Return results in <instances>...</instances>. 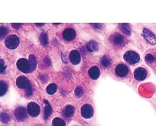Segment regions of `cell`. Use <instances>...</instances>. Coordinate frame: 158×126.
Here are the masks:
<instances>
[{"label": "cell", "instance_id": "cell-1", "mask_svg": "<svg viewBox=\"0 0 158 126\" xmlns=\"http://www.w3.org/2000/svg\"><path fill=\"white\" fill-rule=\"evenodd\" d=\"M16 85L20 89H25L26 90V94L27 96H31L32 93L31 84L29 80L24 76H19L16 80Z\"/></svg>", "mask_w": 158, "mask_h": 126}, {"label": "cell", "instance_id": "cell-2", "mask_svg": "<svg viewBox=\"0 0 158 126\" xmlns=\"http://www.w3.org/2000/svg\"><path fill=\"white\" fill-rule=\"evenodd\" d=\"M124 59L129 64L134 65L139 62L140 58L137 53L132 50H129L124 54Z\"/></svg>", "mask_w": 158, "mask_h": 126}, {"label": "cell", "instance_id": "cell-3", "mask_svg": "<svg viewBox=\"0 0 158 126\" xmlns=\"http://www.w3.org/2000/svg\"><path fill=\"white\" fill-rule=\"evenodd\" d=\"M19 39L16 35H10L7 37L5 41V44L7 48L10 50H15L19 46Z\"/></svg>", "mask_w": 158, "mask_h": 126}, {"label": "cell", "instance_id": "cell-4", "mask_svg": "<svg viewBox=\"0 0 158 126\" xmlns=\"http://www.w3.org/2000/svg\"><path fill=\"white\" fill-rule=\"evenodd\" d=\"M17 67L19 71L24 73L31 72V67L29 61L25 59H19L17 62Z\"/></svg>", "mask_w": 158, "mask_h": 126}, {"label": "cell", "instance_id": "cell-5", "mask_svg": "<svg viewBox=\"0 0 158 126\" xmlns=\"http://www.w3.org/2000/svg\"><path fill=\"white\" fill-rule=\"evenodd\" d=\"M110 43L116 46H123L125 44V37L119 33H114L109 38Z\"/></svg>", "mask_w": 158, "mask_h": 126}, {"label": "cell", "instance_id": "cell-6", "mask_svg": "<svg viewBox=\"0 0 158 126\" xmlns=\"http://www.w3.org/2000/svg\"><path fill=\"white\" fill-rule=\"evenodd\" d=\"M28 112L32 117H36L40 114V106L34 102H31L27 105Z\"/></svg>", "mask_w": 158, "mask_h": 126}, {"label": "cell", "instance_id": "cell-7", "mask_svg": "<svg viewBox=\"0 0 158 126\" xmlns=\"http://www.w3.org/2000/svg\"><path fill=\"white\" fill-rule=\"evenodd\" d=\"M81 112L83 117L86 119L90 118L93 116L94 111L93 107L89 104H84L81 107Z\"/></svg>", "mask_w": 158, "mask_h": 126}, {"label": "cell", "instance_id": "cell-8", "mask_svg": "<svg viewBox=\"0 0 158 126\" xmlns=\"http://www.w3.org/2000/svg\"><path fill=\"white\" fill-rule=\"evenodd\" d=\"M115 73L117 76L124 77L126 76L129 72V69L127 66L124 64H119L115 68Z\"/></svg>", "mask_w": 158, "mask_h": 126}, {"label": "cell", "instance_id": "cell-9", "mask_svg": "<svg viewBox=\"0 0 158 126\" xmlns=\"http://www.w3.org/2000/svg\"><path fill=\"white\" fill-rule=\"evenodd\" d=\"M143 36L148 43L152 45L156 44V36L155 34L150 31L149 29L144 28L143 30Z\"/></svg>", "mask_w": 158, "mask_h": 126}, {"label": "cell", "instance_id": "cell-10", "mask_svg": "<svg viewBox=\"0 0 158 126\" xmlns=\"http://www.w3.org/2000/svg\"><path fill=\"white\" fill-rule=\"evenodd\" d=\"M14 115L18 120L24 121L27 118L26 108L24 107H18L15 111Z\"/></svg>", "mask_w": 158, "mask_h": 126}, {"label": "cell", "instance_id": "cell-11", "mask_svg": "<svg viewBox=\"0 0 158 126\" xmlns=\"http://www.w3.org/2000/svg\"><path fill=\"white\" fill-rule=\"evenodd\" d=\"M148 75L146 69L143 67L137 68L134 72V77L139 81H142L146 78Z\"/></svg>", "mask_w": 158, "mask_h": 126}, {"label": "cell", "instance_id": "cell-12", "mask_svg": "<svg viewBox=\"0 0 158 126\" xmlns=\"http://www.w3.org/2000/svg\"><path fill=\"white\" fill-rule=\"evenodd\" d=\"M69 59L72 64L77 65L81 61V56L77 50H73L70 53Z\"/></svg>", "mask_w": 158, "mask_h": 126}, {"label": "cell", "instance_id": "cell-13", "mask_svg": "<svg viewBox=\"0 0 158 126\" xmlns=\"http://www.w3.org/2000/svg\"><path fill=\"white\" fill-rule=\"evenodd\" d=\"M76 32L73 28H67L64 31L63 33V37L67 41H71L76 38Z\"/></svg>", "mask_w": 158, "mask_h": 126}, {"label": "cell", "instance_id": "cell-14", "mask_svg": "<svg viewBox=\"0 0 158 126\" xmlns=\"http://www.w3.org/2000/svg\"><path fill=\"white\" fill-rule=\"evenodd\" d=\"M89 77L93 80L98 79L100 75V71L98 67L93 66L89 71Z\"/></svg>", "mask_w": 158, "mask_h": 126}, {"label": "cell", "instance_id": "cell-15", "mask_svg": "<svg viewBox=\"0 0 158 126\" xmlns=\"http://www.w3.org/2000/svg\"><path fill=\"white\" fill-rule=\"evenodd\" d=\"M86 48L89 52H95L98 50V44L95 41H91L86 44Z\"/></svg>", "mask_w": 158, "mask_h": 126}, {"label": "cell", "instance_id": "cell-16", "mask_svg": "<svg viewBox=\"0 0 158 126\" xmlns=\"http://www.w3.org/2000/svg\"><path fill=\"white\" fill-rule=\"evenodd\" d=\"M118 26L121 31L123 32L125 34L128 35L131 34V29L130 25L128 23H119Z\"/></svg>", "mask_w": 158, "mask_h": 126}, {"label": "cell", "instance_id": "cell-17", "mask_svg": "<svg viewBox=\"0 0 158 126\" xmlns=\"http://www.w3.org/2000/svg\"><path fill=\"white\" fill-rule=\"evenodd\" d=\"M44 102L45 104H46V106H45V109H44V118L45 119H48V117L50 116L52 113V107L50 106L49 102H48V100H44Z\"/></svg>", "mask_w": 158, "mask_h": 126}, {"label": "cell", "instance_id": "cell-18", "mask_svg": "<svg viewBox=\"0 0 158 126\" xmlns=\"http://www.w3.org/2000/svg\"><path fill=\"white\" fill-rule=\"evenodd\" d=\"M74 113V108L71 105H68L64 111V115L65 117L70 118L72 117Z\"/></svg>", "mask_w": 158, "mask_h": 126}, {"label": "cell", "instance_id": "cell-19", "mask_svg": "<svg viewBox=\"0 0 158 126\" xmlns=\"http://www.w3.org/2000/svg\"><path fill=\"white\" fill-rule=\"evenodd\" d=\"M112 61L110 57L104 56L101 59V64L104 68H107L111 65Z\"/></svg>", "mask_w": 158, "mask_h": 126}, {"label": "cell", "instance_id": "cell-20", "mask_svg": "<svg viewBox=\"0 0 158 126\" xmlns=\"http://www.w3.org/2000/svg\"><path fill=\"white\" fill-rule=\"evenodd\" d=\"M29 62L31 67V72L36 69L37 66V60L36 58L34 55H31L29 56Z\"/></svg>", "mask_w": 158, "mask_h": 126}, {"label": "cell", "instance_id": "cell-21", "mask_svg": "<svg viewBox=\"0 0 158 126\" xmlns=\"http://www.w3.org/2000/svg\"><path fill=\"white\" fill-rule=\"evenodd\" d=\"M1 121L4 124H7L10 121V117L6 112H2L0 114Z\"/></svg>", "mask_w": 158, "mask_h": 126}, {"label": "cell", "instance_id": "cell-22", "mask_svg": "<svg viewBox=\"0 0 158 126\" xmlns=\"http://www.w3.org/2000/svg\"><path fill=\"white\" fill-rule=\"evenodd\" d=\"M40 41L42 45L44 46H46L48 44V35L46 33L43 32L40 35Z\"/></svg>", "mask_w": 158, "mask_h": 126}, {"label": "cell", "instance_id": "cell-23", "mask_svg": "<svg viewBox=\"0 0 158 126\" xmlns=\"http://www.w3.org/2000/svg\"><path fill=\"white\" fill-rule=\"evenodd\" d=\"M57 90V85L55 84H52L48 85L47 87L46 91L47 93L49 95H53L55 93Z\"/></svg>", "mask_w": 158, "mask_h": 126}, {"label": "cell", "instance_id": "cell-24", "mask_svg": "<svg viewBox=\"0 0 158 126\" xmlns=\"http://www.w3.org/2000/svg\"><path fill=\"white\" fill-rule=\"evenodd\" d=\"M53 126H66L64 121L59 118H55L52 121Z\"/></svg>", "mask_w": 158, "mask_h": 126}, {"label": "cell", "instance_id": "cell-25", "mask_svg": "<svg viewBox=\"0 0 158 126\" xmlns=\"http://www.w3.org/2000/svg\"><path fill=\"white\" fill-rule=\"evenodd\" d=\"M7 87L3 81H0V96H3L7 92Z\"/></svg>", "mask_w": 158, "mask_h": 126}, {"label": "cell", "instance_id": "cell-26", "mask_svg": "<svg viewBox=\"0 0 158 126\" xmlns=\"http://www.w3.org/2000/svg\"><path fill=\"white\" fill-rule=\"evenodd\" d=\"M155 57L150 54H148L145 57V61L148 64H152L155 62Z\"/></svg>", "mask_w": 158, "mask_h": 126}, {"label": "cell", "instance_id": "cell-27", "mask_svg": "<svg viewBox=\"0 0 158 126\" xmlns=\"http://www.w3.org/2000/svg\"><path fill=\"white\" fill-rule=\"evenodd\" d=\"M8 33V29L7 28L2 26L0 27V40L3 39L7 35Z\"/></svg>", "mask_w": 158, "mask_h": 126}, {"label": "cell", "instance_id": "cell-28", "mask_svg": "<svg viewBox=\"0 0 158 126\" xmlns=\"http://www.w3.org/2000/svg\"><path fill=\"white\" fill-rule=\"evenodd\" d=\"M6 65L3 59H0V73H3L6 69Z\"/></svg>", "mask_w": 158, "mask_h": 126}, {"label": "cell", "instance_id": "cell-29", "mask_svg": "<svg viewBox=\"0 0 158 126\" xmlns=\"http://www.w3.org/2000/svg\"><path fill=\"white\" fill-rule=\"evenodd\" d=\"M75 93L77 97H81L83 94V90L82 88H81V87L78 86L76 88L75 90Z\"/></svg>", "mask_w": 158, "mask_h": 126}, {"label": "cell", "instance_id": "cell-30", "mask_svg": "<svg viewBox=\"0 0 158 126\" xmlns=\"http://www.w3.org/2000/svg\"><path fill=\"white\" fill-rule=\"evenodd\" d=\"M91 25L92 28H94L96 30H100V29H102V28H103L102 25L101 24H99V23H91Z\"/></svg>", "mask_w": 158, "mask_h": 126}, {"label": "cell", "instance_id": "cell-31", "mask_svg": "<svg viewBox=\"0 0 158 126\" xmlns=\"http://www.w3.org/2000/svg\"><path fill=\"white\" fill-rule=\"evenodd\" d=\"M12 27L14 28H19L22 25V24H21V23H12Z\"/></svg>", "mask_w": 158, "mask_h": 126}, {"label": "cell", "instance_id": "cell-32", "mask_svg": "<svg viewBox=\"0 0 158 126\" xmlns=\"http://www.w3.org/2000/svg\"><path fill=\"white\" fill-rule=\"evenodd\" d=\"M35 24L37 25V26H39V27H41V26H43L45 25L44 23H35Z\"/></svg>", "mask_w": 158, "mask_h": 126}]
</instances>
